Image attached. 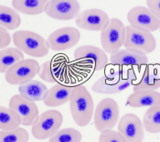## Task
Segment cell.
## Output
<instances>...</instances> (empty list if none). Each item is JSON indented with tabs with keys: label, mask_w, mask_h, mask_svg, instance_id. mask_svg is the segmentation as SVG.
<instances>
[{
	"label": "cell",
	"mask_w": 160,
	"mask_h": 142,
	"mask_svg": "<svg viewBox=\"0 0 160 142\" xmlns=\"http://www.w3.org/2000/svg\"><path fill=\"white\" fill-rule=\"evenodd\" d=\"M8 107L19 119L20 124L25 127L32 126L39 117L36 102L28 99L20 94L13 95L10 98Z\"/></svg>",
	"instance_id": "8"
},
{
	"label": "cell",
	"mask_w": 160,
	"mask_h": 142,
	"mask_svg": "<svg viewBox=\"0 0 160 142\" xmlns=\"http://www.w3.org/2000/svg\"><path fill=\"white\" fill-rule=\"evenodd\" d=\"M117 132H119L126 142H143L145 129L143 121L136 114L123 115L118 121Z\"/></svg>",
	"instance_id": "10"
},
{
	"label": "cell",
	"mask_w": 160,
	"mask_h": 142,
	"mask_svg": "<svg viewBox=\"0 0 160 142\" xmlns=\"http://www.w3.org/2000/svg\"><path fill=\"white\" fill-rule=\"evenodd\" d=\"M12 40L17 49L34 58H43L49 54L48 40L42 36L30 30H18L14 32Z\"/></svg>",
	"instance_id": "2"
},
{
	"label": "cell",
	"mask_w": 160,
	"mask_h": 142,
	"mask_svg": "<svg viewBox=\"0 0 160 142\" xmlns=\"http://www.w3.org/2000/svg\"><path fill=\"white\" fill-rule=\"evenodd\" d=\"M69 103L75 124L79 127L88 126L94 114V103L86 87L76 85Z\"/></svg>",
	"instance_id": "1"
},
{
	"label": "cell",
	"mask_w": 160,
	"mask_h": 142,
	"mask_svg": "<svg viewBox=\"0 0 160 142\" xmlns=\"http://www.w3.org/2000/svg\"><path fill=\"white\" fill-rule=\"evenodd\" d=\"M143 125L148 133H160V106L148 108L143 118Z\"/></svg>",
	"instance_id": "25"
},
{
	"label": "cell",
	"mask_w": 160,
	"mask_h": 142,
	"mask_svg": "<svg viewBox=\"0 0 160 142\" xmlns=\"http://www.w3.org/2000/svg\"><path fill=\"white\" fill-rule=\"evenodd\" d=\"M64 66L58 59H51L45 61L38 72L39 77L50 83H62L64 80Z\"/></svg>",
	"instance_id": "20"
},
{
	"label": "cell",
	"mask_w": 160,
	"mask_h": 142,
	"mask_svg": "<svg viewBox=\"0 0 160 142\" xmlns=\"http://www.w3.org/2000/svg\"><path fill=\"white\" fill-rule=\"evenodd\" d=\"M119 106L112 98H103L94 110L93 121L96 130L102 133L112 130L119 121Z\"/></svg>",
	"instance_id": "5"
},
{
	"label": "cell",
	"mask_w": 160,
	"mask_h": 142,
	"mask_svg": "<svg viewBox=\"0 0 160 142\" xmlns=\"http://www.w3.org/2000/svg\"><path fill=\"white\" fill-rule=\"evenodd\" d=\"M125 27L119 18L109 20L101 33V44L102 50L109 54H113L123 46L125 40Z\"/></svg>",
	"instance_id": "7"
},
{
	"label": "cell",
	"mask_w": 160,
	"mask_h": 142,
	"mask_svg": "<svg viewBox=\"0 0 160 142\" xmlns=\"http://www.w3.org/2000/svg\"><path fill=\"white\" fill-rule=\"evenodd\" d=\"M49 2V0H12V6L16 11L35 16L46 11Z\"/></svg>",
	"instance_id": "21"
},
{
	"label": "cell",
	"mask_w": 160,
	"mask_h": 142,
	"mask_svg": "<svg viewBox=\"0 0 160 142\" xmlns=\"http://www.w3.org/2000/svg\"><path fill=\"white\" fill-rule=\"evenodd\" d=\"M81 39L80 31L72 27H65L53 31L48 38L49 49L54 51H63L76 46Z\"/></svg>",
	"instance_id": "11"
},
{
	"label": "cell",
	"mask_w": 160,
	"mask_h": 142,
	"mask_svg": "<svg viewBox=\"0 0 160 142\" xmlns=\"http://www.w3.org/2000/svg\"><path fill=\"white\" fill-rule=\"evenodd\" d=\"M75 86L63 83H55L49 89L43 98V103L49 107H62L70 102V99L73 93Z\"/></svg>",
	"instance_id": "17"
},
{
	"label": "cell",
	"mask_w": 160,
	"mask_h": 142,
	"mask_svg": "<svg viewBox=\"0 0 160 142\" xmlns=\"http://www.w3.org/2000/svg\"><path fill=\"white\" fill-rule=\"evenodd\" d=\"M40 70L39 63L34 59H24L6 72V81L12 85H20L33 80Z\"/></svg>",
	"instance_id": "9"
},
{
	"label": "cell",
	"mask_w": 160,
	"mask_h": 142,
	"mask_svg": "<svg viewBox=\"0 0 160 142\" xmlns=\"http://www.w3.org/2000/svg\"><path fill=\"white\" fill-rule=\"evenodd\" d=\"M110 20L106 12L98 8H91L81 12L76 18V25L90 31H102Z\"/></svg>",
	"instance_id": "15"
},
{
	"label": "cell",
	"mask_w": 160,
	"mask_h": 142,
	"mask_svg": "<svg viewBox=\"0 0 160 142\" xmlns=\"http://www.w3.org/2000/svg\"><path fill=\"white\" fill-rule=\"evenodd\" d=\"M125 30L124 49L146 55L152 53L157 49V40L152 32L130 25L125 27Z\"/></svg>",
	"instance_id": "4"
},
{
	"label": "cell",
	"mask_w": 160,
	"mask_h": 142,
	"mask_svg": "<svg viewBox=\"0 0 160 142\" xmlns=\"http://www.w3.org/2000/svg\"><path fill=\"white\" fill-rule=\"evenodd\" d=\"M63 123L62 114L55 109H50L39 115L36 122L31 126V133L38 140H44L54 136L61 129Z\"/></svg>",
	"instance_id": "6"
},
{
	"label": "cell",
	"mask_w": 160,
	"mask_h": 142,
	"mask_svg": "<svg viewBox=\"0 0 160 142\" xmlns=\"http://www.w3.org/2000/svg\"><path fill=\"white\" fill-rule=\"evenodd\" d=\"M148 9L160 18V0H147Z\"/></svg>",
	"instance_id": "31"
},
{
	"label": "cell",
	"mask_w": 160,
	"mask_h": 142,
	"mask_svg": "<svg viewBox=\"0 0 160 142\" xmlns=\"http://www.w3.org/2000/svg\"><path fill=\"white\" fill-rule=\"evenodd\" d=\"M110 62L113 66L118 68L136 69L147 66L148 63V58L146 54L136 53L129 50H119L115 53L111 54Z\"/></svg>",
	"instance_id": "16"
},
{
	"label": "cell",
	"mask_w": 160,
	"mask_h": 142,
	"mask_svg": "<svg viewBox=\"0 0 160 142\" xmlns=\"http://www.w3.org/2000/svg\"><path fill=\"white\" fill-rule=\"evenodd\" d=\"M158 30H159V31H160V28H159V29H158Z\"/></svg>",
	"instance_id": "32"
},
{
	"label": "cell",
	"mask_w": 160,
	"mask_h": 142,
	"mask_svg": "<svg viewBox=\"0 0 160 142\" xmlns=\"http://www.w3.org/2000/svg\"><path fill=\"white\" fill-rule=\"evenodd\" d=\"M46 15L56 20H72L81 13L77 0H49Z\"/></svg>",
	"instance_id": "14"
},
{
	"label": "cell",
	"mask_w": 160,
	"mask_h": 142,
	"mask_svg": "<svg viewBox=\"0 0 160 142\" xmlns=\"http://www.w3.org/2000/svg\"><path fill=\"white\" fill-rule=\"evenodd\" d=\"M125 105L133 108H149L160 106V93L157 90L135 91L127 97Z\"/></svg>",
	"instance_id": "18"
},
{
	"label": "cell",
	"mask_w": 160,
	"mask_h": 142,
	"mask_svg": "<svg viewBox=\"0 0 160 142\" xmlns=\"http://www.w3.org/2000/svg\"><path fill=\"white\" fill-rule=\"evenodd\" d=\"M20 125L19 119L9 107L0 106V130H12Z\"/></svg>",
	"instance_id": "26"
},
{
	"label": "cell",
	"mask_w": 160,
	"mask_h": 142,
	"mask_svg": "<svg viewBox=\"0 0 160 142\" xmlns=\"http://www.w3.org/2000/svg\"><path fill=\"white\" fill-rule=\"evenodd\" d=\"M21 25V18L18 11L7 6L0 5V27L14 30Z\"/></svg>",
	"instance_id": "24"
},
{
	"label": "cell",
	"mask_w": 160,
	"mask_h": 142,
	"mask_svg": "<svg viewBox=\"0 0 160 142\" xmlns=\"http://www.w3.org/2000/svg\"><path fill=\"white\" fill-rule=\"evenodd\" d=\"M11 43V36L8 30L0 27V50L8 48Z\"/></svg>",
	"instance_id": "30"
},
{
	"label": "cell",
	"mask_w": 160,
	"mask_h": 142,
	"mask_svg": "<svg viewBox=\"0 0 160 142\" xmlns=\"http://www.w3.org/2000/svg\"><path fill=\"white\" fill-rule=\"evenodd\" d=\"M74 57L82 63L92 66L96 71L105 69L109 62L106 52L102 49L92 45L79 47L74 51Z\"/></svg>",
	"instance_id": "12"
},
{
	"label": "cell",
	"mask_w": 160,
	"mask_h": 142,
	"mask_svg": "<svg viewBox=\"0 0 160 142\" xmlns=\"http://www.w3.org/2000/svg\"><path fill=\"white\" fill-rule=\"evenodd\" d=\"M48 90L44 83L37 80H30L18 86L19 94L34 102L43 101Z\"/></svg>",
	"instance_id": "22"
},
{
	"label": "cell",
	"mask_w": 160,
	"mask_h": 142,
	"mask_svg": "<svg viewBox=\"0 0 160 142\" xmlns=\"http://www.w3.org/2000/svg\"><path fill=\"white\" fill-rule=\"evenodd\" d=\"M160 88V68L157 66H147L136 83L133 85V90H158Z\"/></svg>",
	"instance_id": "19"
},
{
	"label": "cell",
	"mask_w": 160,
	"mask_h": 142,
	"mask_svg": "<svg viewBox=\"0 0 160 142\" xmlns=\"http://www.w3.org/2000/svg\"><path fill=\"white\" fill-rule=\"evenodd\" d=\"M127 20L130 26L150 32L157 31L160 28V18L150 11L148 7L137 6L131 8L127 13Z\"/></svg>",
	"instance_id": "13"
},
{
	"label": "cell",
	"mask_w": 160,
	"mask_h": 142,
	"mask_svg": "<svg viewBox=\"0 0 160 142\" xmlns=\"http://www.w3.org/2000/svg\"><path fill=\"white\" fill-rule=\"evenodd\" d=\"M28 132L20 127L12 130L0 131V142H28Z\"/></svg>",
	"instance_id": "28"
},
{
	"label": "cell",
	"mask_w": 160,
	"mask_h": 142,
	"mask_svg": "<svg viewBox=\"0 0 160 142\" xmlns=\"http://www.w3.org/2000/svg\"><path fill=\"white\" fill-rule=\"evenodd\" d=\"M82 139V133L79 130L68 128L60 129L54 136L49 139V142H81Z\"/></svg>",
	"instance_id": "27"
},
{
	"label": "cell",
	"mask_w": 160,
	"mask_h": 142,
	"mask_svg": "<svg viewBox=\"0 0 160 142\" xmlns=\"http://www.w3.org/2000/svg\"><path fill=\"white\" fill-rule=\"evenodd\" d=\"M99 142H126V140L119 132L112 129L101 133L99 137Z\"/></svg>",
	"instance_id": "29"
},
{
	"label": "cell",
	"mask_w": 160,
	"mask_h": 142,
	"mask_svg": "<svg viewBox=\"0 0 160 142\" xmlns=\"http://www.w3.org/2000/svg\"><path fill=\"white\" fill-rule=\"evenodd\" d=\"M137 79L135 69H127L118 75H103L93 83L92 89L100 95H115L134 85Z\"/></svg>",
	"instance_id": "3"
},
{
	"label": "cell",
	"mask_w": 160,
	"mask_h": 142,
	"mask_svg": "<svg viewBox=\"0 0 160 142\" xmlns=\"http://www.w3.org/2000/svg\"><path fill=\"white\" fill-rule=\"evenodd\" d=\"M24 60V54L17 48L0 50V73H6L14 64Z\"/></svg>",
	"instance_id": "23"
}]
</instances>
